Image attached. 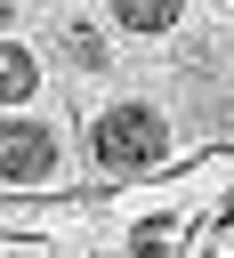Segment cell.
Listing matches in <instances>:
<instances>
[{"instance_id":"obj_1","label":"cell","mask_w":234,"mask_h":258,"mask_svg":"<svg viewBox=\"0 0 234 258\" xmlns=\"http://www.w3.org/2000/svg\"><path fill=\"white\" fill-rule=\"evenodd\" d=\"M97 161L113 169V177H137V169H161L169 161V121H161V105H145V97H129V105H105L97 113Z\"/></svg>"},{"instance_id":"obj_2","label":"cell","mask_w":234,"mask_h":258,"mask_svg":"<svg viewBox=\"0 0 234 258\" xmlns=\"http://www.w3.org/2000/svg\"><path fill=\"white\" fill-rule=\"evenodd\" d=\"M0 177H8V185L56 177V129L32 121V113H8V121H0Z\"/></svg>"},{"instance_id":"obj_3","label":"cell","mask_w":234,"mask_h":258,"mask_svg":"<svg viewBox=\"0 0 234 258\" xmlns=\"http://www.w3.org/2000/svg\"><path fill=\"white\" fill-rule=\"evenodd\" d=\"M32 89H40V56L16 48V40H0V105H24Z\"/></svg>"},{"instance_id":"obj_4","label":"cell","mask_w":234,"mask_h":258,"mask_svg":"<svg viewBox=\"0 0 234 258\" xmlns=\"http://www.w3.org/2000/svg\"><path fill=\"white\" fill-rule=\"evenodd\" d=\"M186 16V0H113V24L121 32H169Z\"/></svg>"},{"instance_id":"obj_5","label":"cell","mask_w":234,"mask_h":258,"mask_svg":"<svg viewBox=\"0 0 234 258\" xmlns=\"http://www.w3.org/2000/svg\"><path fill=\"white\" fill-rule=\"evenodd\" d=\"M65 56H81V73H97L105 64V40L97 32H65Z\"/></svg>"},{"instance_id":"obj_6","label":"cell","mask_w":234,"mask_h":258,"mask_svg":"<svg viewBox=\"0 0 234 258\" xmlns=\"http://www.w3.org/2000/svg\"><path fill=\"white\" fill-rule=\"evenodd\" d=\"M8 8H16V0H0V24H8Z\"/></svg>"},{"instance_id":"obj_7","label":"cell","mask_w":234,"mask_h":258,"mask_svg":"<svg viewBox=\"0 0 234 258\" xmlns=\"http://www.w3.org/2000/svg\"><path fill=\"white\" fill-rule=\"evenodd\" d=\"M226 226H234V202H226Z\"/></svg>"}]
</instances>
